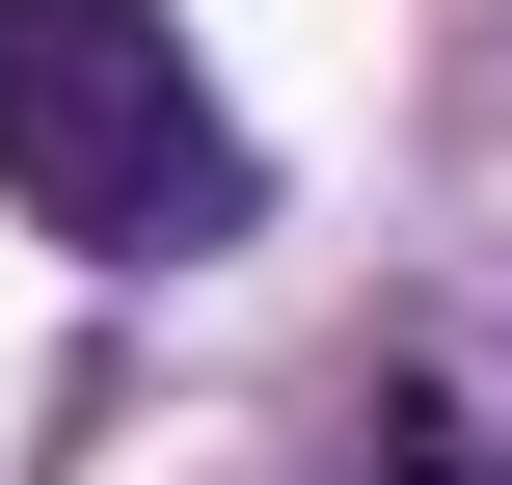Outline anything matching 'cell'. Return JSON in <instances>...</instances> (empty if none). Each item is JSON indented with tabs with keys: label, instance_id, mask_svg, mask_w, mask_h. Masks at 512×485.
<instances>
[{
	"label": "cell",
	"instance_id": "7a4b0ae2",
	"mask_svg": "<svg viewBox=\"0 0 512 485\" xmlns=\"http://www.w3.org/2000/svg\"><path fill=\"white\" fill-rule=\"evenodd\" d=\"M351 485H512V378L486 351H378L351 378Z\"/></svg>",
	"mask_w": 512,
	"mask_h": 485
},
{
	"label": "cell",
	"instance_id": "6da1fadb",
	"mask_svg": "<svg viewBox=\"0 0 512 485\" xmlns=\"http://www.w3.org/2000/svg\"><path fill=\"white\" fill-rule=\"evenodd\" d=\"M0 216L81 270H216L270 243V135L216 108L189 0H0Z\"/></svg>",
	"mask_w": 512,
	"mask_h": 485
}]
</instances>
